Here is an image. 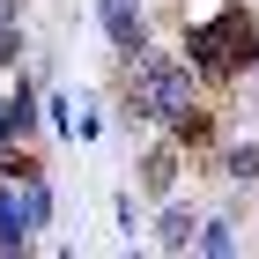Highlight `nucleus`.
<instances>
[{"mask_svg": "<svg viewBox=\"0 0 259 259\" xmlns=\"http://www.w3.org/2000/svg\"><path fill=\"white\" fill-rule=\"evenodd\" d=\"M185 111H193V67H178L170 52L141 45V60H134V119H170L178 126Z\"/></svg>", "mask_w": 259, "mask_h": 259, "instance_id": "nucleus-1", "label": "nucleus"}, {"mask_svg": "<svg viewBox=\"0 0 259 259\" xmlns=\"http://www.w3.org/2000/svg\"><path fill=\"white\" fill-rule=\"evenodd\" d=\"M244 52H252V15H244V8H222L215 22H200L193 30V67H237Z\"/></svg>", "mask_w": 259, "mask_h": 259, "instance_id": "nucleus-2", "label": "nucleus"}, {"mask_svg": "<svg viewBox=\"0 0 259 259\" xmlns=\"http://www.w3.org/2000/svg\"><path fill=\"white\" fill-rule=\"evenodd\" d=\"M141 185H148V193H170V185H178V148H156V156L141 163Z\"/></svg>", "mask_w": 259, "mask_h": 259, "instance_id": "nucleus-4", "label": "nucleus"}, {"mask_svg": "<svg viewBox=\"0 0 259 259\" xmlns=\"http://www.w3.org/2000/svg\"><path fill=\"white\" fill-rule=\"evenodd\" d=\"M15 52H22V37H15V22H0V67L15 60Z\"/></svg>", "mask_w": 259, "mask_h": 259, "instance_id": "nucleus-9", "label": "nucleus"}, {"mask_svg": "<svg viewBox=\"0 0 259 259\" xmlns=\"http://www.w3.org/2000/svg\"><path fill=\"white\" fill-rule=\"evenodd\" d=\"M156 244H163V252H185V244H200V237H193V215H185V207H170V215H163V230H156Z\"/></svg>", "mask_w": 259, "mask_h": 259, "instance_id": "nucleus-6", "label": "nucleus"}, {"mask_svg": "<svg viewBox=\"0 0 259 259\" xmlns=\"http://www.w3.org/2000/svg\"><path fill=\"white\" fill-rule=\"evenodd\" d=\"M200 252H207V259H230V252H237L230 222H207V230H200Z\"/></svg>", "mask_w": 259, "mask_h": 259, "instance_id": "nucleus-7", "label": "nucleus"}, {"mask_svg": "<svg viewBox=\"0 0 259 259\" xmlns=\"http://www.w3.org/2000/svg\"><path fill=\"white\" fill-rule=\"evenodd\" d=\"M230 178H259V148H230Z\"/></svg>", "mask_w": 259, "mask_h": 259, "instance_id": "nucleus-8", "label": "nucleus"}, {"mask_svg": "<svg viewBox=\"0 0 259 259\" xmlns=\"http://www.w3.org/2000/svg\"><path fill=\"white\" fill-rule=\"evenodd\" d=\"M104 30H111L119 52H141V45H148V22H141L134 0H104Z\"/></svg>", "mask_w": 259, "mask_h": 259, "instance_id": "nucleus-3", "label": "nucleus"}, {"mask_svg": "<svg viewBox=\"0 0 259 259\" xmlns=\"http://www.w3.org/2000/svg\"><path fill=\"white\" fill-rule=\"evenodd\" d=\"M15 8H22V0H0V22H15Z\"/></svg>", "mask_w": 259, "mask_h": 259, "instance_id": "nucleus-10", "label": "nucleus"}, {"mask_svg": "<svg viewBox=\"0 0 259 259\" xmlns=\"http://www.w3.org/2000/svg\"><path fill=\"white\" fill-rule=\"evenodd\" d=\"M22 244H30V215L15 200H0V252H22Z\"/></svg>", "mask_w": 259, "mask_h": 259, "instance_id": "nucleus-5", "label": "nucleus"}]
</instances>
